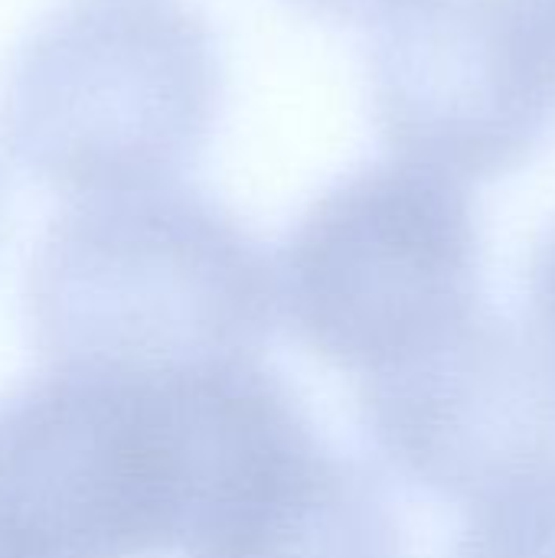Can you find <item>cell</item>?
<instances>
[{
  "instance_id": "cell-2",
  "label": "cell",
  "mask_w": 555,
  "mask_h": 558,
  "mask_svg": "<svg viewBox=\"0 0 555 558\" xmlns=\"http://www.w3.org/2000/svg\"><path fill=\"white\" fill-rule=\"evenodd\" d=\"M219 98L213 33L183 0H65L20 43L0 128L36 180L92 199L170 186Z\"/></svg>"
},
{
  "instance_id": "cell-4",
  "label": "cell",
  "mask_w": 555,
  "mask_h": 558,
  "mask_svg": "<svg viewBox=\"0 0 555 558\" xmlns=\"http://www.w3.org/2000/svg\"><path fill=\"white\" fill-rule=\"evenodd\" d=\"M275 281L294 337L363 379L484 307L471 196L399 157L366 163L298 219Z\"/></svg>"
},
{
  "instance_id": "cell-1",
  "label": "cell",
  "mask_w": 555,
  "mask_h": 558,
  "mask_svg": "<svg viewBox=\"0 0 555 558\" xmlns=\"http://www.w3.org/2000/svg\"><path fill=\"white\" fill-rule=\"evenodd\" d=\"M278 314L275 265L252 232L177 183L79 199L26 278L39 360L150 376L262 360Z\"/></svg>"
},
{
  "instance_id": "cell-7",
  "label": "cell",
  "mask_w": 555,
  "mask_h": 558,
  "mask_svg": "<svg viewBox=\"0 0 555 558\" xmlns=\"http://www.w3.org/2000/svg\"><path fill=\"white\" fill-rule=\"evenodd\" d=\"M229 558H406V539L379 477L327 448Z\"/></svg>"
},
{
  "instance_id": "cell-5",
  "label": "cell",
  "mask_w": 555,
  "mask_h": 558,
  "mask_svg": "<svg viewBox=\"0 0 555 558\" xmlns=\"http://www.w3.org/2000/svg\"><path fill=\"white\" fill-rule=\"evenodd\" d=\"M370 92L393 157L461 183L504 177L555 128L553 10L419 0L379 23Z\"/></svg>"
},
{
  "instance_id": "cell-12",
  "label": "cell",
  "mask_w": 555,
  "mask_h": 558,
  "mask_svg": "<svg viewBox=\"0 0 555 558\" xmlns=\"http://www.w3.org/2000/svg\"><path fill=\"white\" fill-rule=\"evenodd\" d=\"M0 206H3V186H0Z\"/></svg>"
},
{
  "instance_id": "cell-6",
  "label": "cell",
  "mask_w": 555,
  "mask_h": 558,
  "mask_svg": "<svg viewBox=\"0 0 555 558\" xmlns=\"http://www.w3.org/2000/svg\"><path fill=\"white\" fill-rule=\"evenodd\" d=\"M360 425L399 481L458 510L555 454L536 350L487 307L363 376Z\"/></svg>"
},
{
  "instance_id": "cell-8",
  "label": "cell",
  "mask_w": 555,
  "mask_h": 558,
  "mask_svg": "<svg viewBox=\"0 0 555 558\" xmlns=\"http://www.w3.org/2000/svg\"><path fill=\"white\" fill-rule=\"evenodd\" d=\"M448 558H555V454L471 504Z\"/></svg>"
},
{
  "instance_id": "cell-9",
  "label": "cell",
  "mask_w": 555,
  "mask_h": 558,
  "mask_svg": "<svg viewBox=\"0 0 555 558\" xmlns=\"http://www.w3.org/2000/svg\"><path fill=\"white\" fill-rule=\"evenodd\" d=\"M527 337L555 396V222L536 242L527 271Z\"/></svg>"
},
{
  "instance_id": "cell-3",
  "label": "cell",
  "mask_w": 555,
  "mask_h": 558,
  "mask_svg": "<svg viewBox=\"0 0 555 558\" xmlns=\"http://www.w3.org/2000/svg\"><path fill=\"white\" fill-rule=\"evenodd\" d=\"M183 376L39 360L0 399V558L180 553Z\"/></svg>"
},
{
  "instance_id": "cell-11",
  "label": "cell",
  "mask_w": 555,
  "mask_h": 558,
  "mask_svg": "<svg viewBox=\"0 0 555 558\" xmlns=\"http://www.w3.org/2000/svg\"><path fill=\"white\" fill-rule=\"evenodd\" d=\"M550 3V10H553V16H555V0H546Z\"/></svg>"
},
{
  "instance_id": "cell-10",
  "label": "cell",
  "mask_w": 555,
  "mask_h": 558,
  "mask_svg": "<svg viewBox=\"0 0 555 558\" xmlns=\"http://www.w3.org/2000/svg\"><path fill=\"white\" fill-rule=\"evenodd\" d=\"M311 7L314 13L334 16V20H353V23H386L406 7L419 0H298Z\"/></svg>"
}]
</instances>
